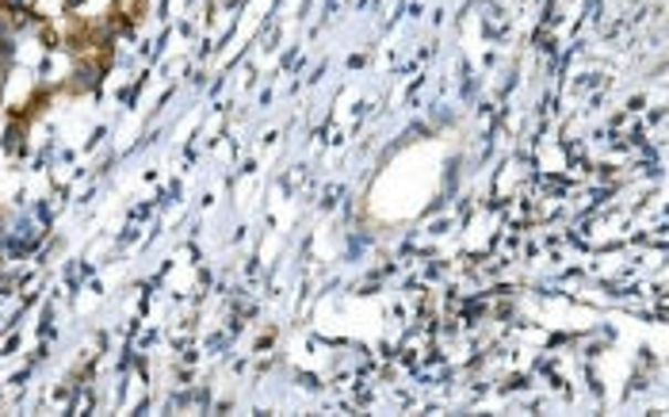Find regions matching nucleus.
I'll use <instances>...</instances> for the list:
<instances>
[{
    "label": "nucleus",
    "instance_id": "f257e3e1",
    "mask_svg": "<svg viewBox=\"0 0 669 417\" xmlns=\"http://www.w3.org/2000/svg\"><path fill=\"white\" fill-rule=\"evenodd\" d=\"M142 15H146V0H115L112 8V20L123 23V28H134Z\"/></svg>",
    "mask_w": 669,
    "mask_h": 417
}]
</instances>
